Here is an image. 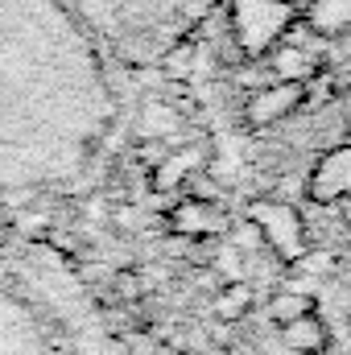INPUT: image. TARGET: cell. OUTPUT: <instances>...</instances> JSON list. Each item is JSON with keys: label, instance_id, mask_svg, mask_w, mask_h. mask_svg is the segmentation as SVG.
<instances>
[{"label": "cell", "instance_id": "obj_1", "mask_svg": "<svg viewBox=\"0 0 351 355\" xmlns=\"http://www.w3.org/2000/svg\"><path fill=\"white\" fill-rule=\"evenodd\" d=\"M91 87V50L71 0H0V91Z\"/></svg>", "mask_w": 351, "mask_h": 355}, {"label": "cell", "instance_id": "obj_2", "mask_svg": "<svg viewBox=\"0 0 351 355\" xmlns=\"http://www.w3.org/2000/svg\"><path fill=\"white\" fill-rule=\"evenodd\" d=\"M293 25L289 0H232V33L244 54L273 50Z\"/></svg>", "mask_w": 351, "mask_h": 355}, {"label": "cell", "instance_id": "obj_3", "mask_svg": "<svg viewBox=\"0 0 351 355\" xmlns=\"http://www.w3.org/2000/svg\"><path fill=\"white\" fill-rule=\"evenodd\" d=\"M248 219L261 227L264 248H273V257H277V261L298 265V261L306 257L310 240H306V219H302V211H298V207L277 202V198H257V202L248 207Z\"/></svg>", "mask_w": 351, "mask_h": 355}, {"label": "cell", "instance_id": "obj_4", "mask_svg": "<svg viewBox=\"0 0 351 355\" xmlns=\"http://www.w3.org/2000/svg\"><path fill=\"white\" fill-rule=\"evenodd\" d=\"M302 103H306V83L302 79H277V83H264V87H257L248 95L244 120L252 128H268V124L289 120Z\"/></svg>", "mask_w": 351, "mask_h": 355}, {"label": "cell", "instance_id": "obj_5", "mask_svg": "<svg viewBox=\"0 0 351 355\" xmlns=\"http://www.w3.org/2000/svg\"><path fill=\"white\" fill-rule=\"evenodd\" d=\"M306 194L314 202H323V207L351 198V145H339V149H331V153L318 157L314 174L306 182Z\"/></svg>", "mask_w": 351, "mask_h": 355}, {"label": "cell", "instance_id": "obj_6", "mask_svg": "<svg viewBox=\"0 0 351 355\" xmlns=\"http://www.w3.org/2000/svg\"><path fill=\"white\" fill-rule=\"evenodd\" d=\"M170 227H174L178 236H190V240H203V236H219L223 227H228V215L219 211V202H211V198H186V202H178L174 211H170Z\"/></svg>", "mask_w": 351, "mask_h": 355}, {"label": "cell", "instance_id": "obj_7", "mask_svg": "<svg viewBox=\"0 0 351 355\" xmlns=\"http://www.w3.org/2000/svg\"><path fill=\"white\" fill-rule=\"evenodd\" d=\"M281 335H285V347L298 352V355H318L327 347V339H331V331H327V322L318 318V310H306L302 318L285 322Z\"/></svg>", "mask_w": 351, "mask_h": 355}, {"label": "cell", "instance_id": "obj_8", "mask_svg": "<svg viewBox=\"0 0 351 355\" xmlns=\"http://www.w3.org/2000/svg\"><path fill=\"white\" fill-rule=\"evenodd\" d=\"M252 310V289L244 281H223L219 293H215V318L219 322H236Z\"/></svg>", "mask_w": 351, "mask_h": 355}, {"label": "cell", "instance_id": "obj_9", "mask_svg": "<svg viewBox=\"0 0 351 355\" xmlns=\"http://www.w3.org/2000/svg\"><path fill=\"white\" fill-rule=\"evenodd\" d=\"M310 25L318 33H339L351 25V0H314L310 8Z\"/></svg>", "mask_w": 351, "mask_h": 355}, {"label": "cell", "instance_id": "obj_10", "mask_svg": "<svg viewBox=\"0 0 351 355\" xmlns=\"http://www.w3.org/2000/svg\"><path fill=\"white\" fill-rule=\"evenodd\" d=\"M306 310H314V297H310V293H293V289L273 293V302H268V318H273L277 327H285V322L302 318Z\"/></svg>", "mask_w": 351, "mask_h": 355}, {"label": "cell", "instance_id": "obj_11", "mask_svg": "<svg viewBox=\"0 0 351 355\" xmlns=\"http://www.w3.org/2000/svg\"><path fill=\"white\" fill-rule=\"evenodd\" d=\"M194 166H198V162H194V153H182V157L166 162V166L153 174V186H157V190H174V186H178V182H182L186 174H190Z\"/></svg>", "mask_w": 351, "mask_h": 355}, {"label": "cell", "instance_id": "obj_12", "mask_svg": "<svg viewBox=\"0 0 351 355\" xmlns=\"http://www.w3.org/2000/svg\"><path fill=\"white\" fill-rule=\"evenodd\" d=\"M232 248H240V252H252V248H264V236H261V227H257L252 219H244V223H236V232H232Z\"/></svg>", "mask_w": 351, "mask_h": 355}, {"label": "cell", "instance_id": "obj_13", "mask_svg": "<svg viewBox=\"0 0 351 355\" xmlns=\"http://www.w3.org/2000/svg\"><path fill=\"white\" fill-rule=\"evenodd\" d=\"M215 268L223 272V281H244V252L240 248H223L215 257Z\"/></svg>", "mask_w": 351, "mask_h": 355}, {"label": "cell", "instance_id": "obj_14", "mask_svg": "<svg viewBox=\"0 0 351 355\" xmlns=\"http://www.w3.org/2000/svg\"><path fill=\"white\" fill-rule=\"evenodd\" d=\"M116 289H120V297H132V302H137V297L145 293V281H141L137 272H120V277H116Z\"/></svg>", "mask_w": 351, "mask_h": 355}, {"label": "cell", "instance_id": "obj_15", "mask_svg": "<svg viewBox=\"0 0 351 355\" xmlns=\"http://www.w3.org/2000/svg\"><path fill=\"white\" fill-rule=\"evenodd\" d=\"M190 186H194V198H211V202H215V198H219V186H215V182H211V178H194V182H190Z\"/></svg>", "mask_w": 351, "mask_h": 355}, {"label": "cell", "instance_id": "obj_16", "mask_svg": "<svg viewBox=\"0 0 351 355\" xmlns=\"http://www.w3.org/2000/svg\"><path fill=\"white\" fill-rule=\"evenodd\" d=\"M339 215H343V227L351 232V198H343V202H339Z\"/></svg>", "mask_w": 351, "mask_h": 355}]
</instances>
